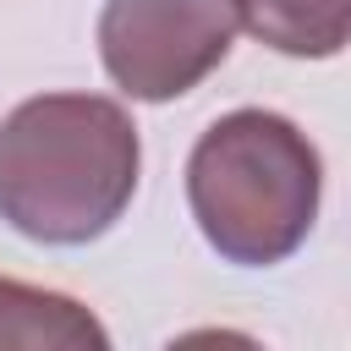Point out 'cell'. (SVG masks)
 I'll list each match as a JSON object with an SVG mask.
<instances>
[{"label":"cell","instance_id":"cell-1","mask_svg":"<svg viewBox=\"0 0 351 351\" xmlns=\"http://www.w3.org/2000/svg\"><path fill=\"white\" fill-rule=\"evenodd\" d=\"M137 170V126L104 93H38L0 121V219L27 241H99L126 214Z\"/></svg>","mask_w":351,"mask_h":351},{"label":"cell","instance_id":"cell-2","mask_svg":"<svg viewBox=\"0 0 351 351\" xmlns=\"http://www.w3.org/2000/svg\"><path fill=\"white\" fill-rule=\"evenodd\" d=\"M318 197L324 159L280 110H230L186 154V208L225 263H285L307 241Z\"/></svg>","mask_w":351,"mask_h":351},{"label":"cell","instance_id":"cell-3","mask_svg":"<svg viewBox=\"0 0 351 351\" xmlns=\"http://www.w3.org/2000/svg\"><path fill=\"white\" fill-rule=\"evenodd\" d=\"M236 44L230 0H104L99 60L126 99L192 93Z\"/></svg>","mask_w":351,"mask_h":351},{"label":"cell","instance_id":"cell-4","mask_svg":"<svg viewBox=\"0 0 351 351\" xmlns=\"http://www.w3.org/2000/svg\"><path fill=\"white\" fill-rule=\"evenodd\" d=\"M104 351L110 329L66 291H44V285H22L0 274V351Z\"/></svg>","mask_w":351,"mask_h":351},{"label":"cell","instance_id":"cell-5","mask_svg":"<svg viewBox=\"0 0 351 351\" xmlns=\"http://www.w3.org/2000/svg\"><path fill=\"white\" fill-rule=\"evenodd\" d=\"M230 16L296 60H329L351 38V0H230Z\"/></svg>","mask_w":351,"mask_h":351}]
</instances>
